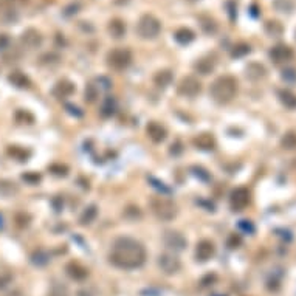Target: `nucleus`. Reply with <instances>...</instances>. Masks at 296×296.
Segmentation results:
<instances>
[{
  "instance_id": "nucleus-8",
  "label": "nucleus",
  "mask_w": 296,
  "mask_h": 296,
  "mask_svg": "<svg viewBox=\"0 0 296 296\" xmlns=\"http://www.w3.org/2000/svg\"><path fill=\"white\" fill-rule=\"evenodd\" d=\"M160 268L166 273H175V271L180 270V261H178L175 256L172 254H163L160 256Z\"/></svg>"
},
{
  "instance_id": "nucleus-5",
  "label": "nucleus",
  "mask_w": 296,
  "mask_h": 296,
  "mask_svg": "<svg viewBox=\"0 0 296 296\" xmlns=\"http://www.w3.org/2000/svg\"><path fill=\"white\" fill-rule=\"evenodd\" d=\"M200 90H202V84L196 79V78H185L180 82V85H178V93L188 98L197 96Z\"/></svg>"
},
{
  "instance_id": "nucleus-2",
  "label": "nucleus",
  "mask_w": 296,
  "mask_h": 296,
  "mask_svg": "<svg viewBox=\"0 0 296 296\" xmlns=\"http://www.w3.org/2000/svg\"><path fill=\"white\" fill-rule=\"evenodd\" d=\"M209 93H211L213 99L217 101V103L220 104L230 103L237 95V81L231 76H222L211 84Z\"/></svg>"
},
{
  "instance_id": "nucleus-25",
  "label": "nucleus",
  "mask_w": 296,
  "mask_h": 296,
  "mask_svg": "<svg viewBox=\"0 0 296 296\" xmlns=\"http://www.w3.org/2000/svg\"><path fill=\"white\" fill-rule=\"evenodd\" d=\"M0 225H2V217H0Z\"/></svg>"
},
{
  "instance_id": "nucleus-7",
  "label": "nucleus",
  "mask_w": 296,
  "mask_h": 296,
  "mask_svg": "<svg viewBox=\"0 0 296 296\" xmlns=\"http://www.w3.org/2000/svg\"><path fill=\"white\" fill-rule=\"evenodd\" d=\"M130 62V54L126 50H118V51H113L110 56H109V64H110L113 68H126Z\"/></svg>"
},
{
  "instance_id": "nucleus-4",
  "label": "nucleus",
  "mask_w": 296,
  "mask_h": 296,
  "mask_svg": "<svg viewBox=\"0 0 296 296\" xmlns=\"http://www.w3.org/2000/svg\"><path fill=\"white\" fill-rule=\"evenodd\" d=\"M230 203H231V208L234 209V211H244V209L248 206V203H250V192H248V189H245V188L234 189L231 194Z\"/></svg>"
},
{
  "instance_id": "nucleus-19",
  "label": "nucleus",
  "mask_w": 296,
  "mask_h": 296,
  "mask_svg": "<svg viewBox=\"0 0 296 296\" xmlns=\"http://www.w3.org/2000/svg\"><path fill=\"white\" fill-rule=\"evenodd\" d=\"M98 95H99V92L96 89V85L89 84L87 89H85V101H89V103H95Z\"/></svg>"
},
{
  "instance_id": "nucleus-16",
  "label": "nucleus",
  "mask_w": 296,
  "mask_h": 296,
  "mask_svg": "<svg viewBox=\"0 0 296 296\" xmlns=\"http://www.w3.org/2000/svg\"><path fill=\"white\" fill-rule=\"evenodd\" d=\"M196 144H197L199 147H202V149H213L214 140H213L211 135L202 134V135H199V138H196Z\"/></svg>"
},
{
  "instance_id": "nucleus-15",
  "label": "nucleus",
  "mask_w": 296,
  "mask_h": 296,
  "mask_svg": "<svg viewBox=\"0 0 296 296\" xmlns=\"http://www.w3.org/2000/svg\"><path fill=\"white\" fill-rule=\"evenodd\" d=\"M154 81L158 87H168L171 81H172V75H171V72H168V70H165V72H158L157 75H155Z\"/></svg>"
},
{
  "instance_id": "nucleus-10",
  "label": "nucleus",
  "mask_w": 296,
  "mask_h": 296,
  "mask_svg": "<svg viewBox=\"0 0 296 296\" xmlns=\"http://www.w3.org/2000/svg\"><path fill=\"white\" fill-rule=\"evenodd\" d=\"M147 137H149L154 143H161L163 140L166 138V129L161 126L158 123H149V126H147Z\"/></svg>"
},
{
  "instance_id": "nucleus-6",
  "label": "nucleus",
  "mask_w": 296,
  "mask_h": 296,
  "mask_svg": "<svg viewBox=\"0 0 296 296\" xmlns=\"http://www.w3.org/2000/svg\"><path fill=\"white\" fill-rule=\"evenodd\" d=\"M165 244H166V247L172 248V250L180 251L186 247V239L177 231H166L165 233Z\"/></svg>"
},
{
  "instance_id": "nucleus-9",
  "label": "nucleus",
  "mask_w": 296,
  "mask_h": 296,
  "mask_svg": "<svg viewBox=\"0 0 296 296\" xmlns=\"http://www.w3.org/2000/svg\"><path fill=\"white\" fill-rule=\"evenodd\" d=\"M216 253V247L214 244L211 242V240H202V242L197 245V259L200 261H208V259H211L213 256Z\"/></svg>"
},
{
  "instance_id": "nucleus-24",
  "label": "nucleus",
  "mask_w": 296,
  "mask_h": 296,
  "mask_svg": "<svg viewBox=\"0 0 296 296\" xmlns=\"http://www.w3.org/2000/svg\"><path fill=\"white\" fill-rule=\"evenodd\" d=\"M284 79L295 81V79H296V73L293 72V70H289V72H284Z\"/></svg>"
},
{
  "instance_id": "nucleus-22",
  "label": "nucleus",
  "mask_w": 296,
  "mask_h": 296,
  "mask_svg": "<svg viewBox=\"0 0 296 296\" xmlns=\"http://www.w3.org/2000/svg\"><path fill=\"white\" fill-rule=\"evenodd\" d=\"M239 228L242 230L244 233H253L254 231V227H253V223L250 220H240Z\"/></svg>"
},
{
  "instance_id": "nucleus-18",
  "label": "nucleus",
  "mask_w": 296,
  "mask_h": 296,
  "mask_svg": "<svg viewBox=\"0 0 296 296\" xmlns=\"http://www.w3.org/2000/svg\"><path fill=\"white\" fill-rule=\"evenodd\" d=\"M271 56H273L278 62H281V61L289 59L292 56V53L287 50V47H279L278 50H275V53H271Z\"/></svg>"
},
{
  "instance_id": "nucleus-13",
  "label": "nucleus",
  "mask_w": 296,
  "mask_h": 296,
  "mask_svg": "<svg viewBox=\"0 0 296 296\" xmlns=\"http://www.w3.org/2000/svg\"><path fill=\"white\" fill-rule=\"evenodd\" d=\"M96 216H98V211H96V206H89V208H85L84 209V213L81 214L79 217V223L81 225H90L93 220L96 219Z\"/></svg>"
},
{
  "instance_id": "nucleus-11",
  "label": "nucleus",
  "mask_w": 296,
  "mask_h": 296,
  "mask_svg": "<svg viewBox=\"0 0 296 296\" xmlns=\"http://www.w3.org/2000/svg\"><path fill=\"white\" fill-rule=\"evenodd\" d=\"M140 34L144 37H154L155 34L158 33V23L155 22L154 19H144L141 23H140Z\"/></svg>"
},
{
  "instance_id": "nucleus-1",
  "label": "nucleus",
  "mask_w": 296,
  "mask_h": 296,
  "mask_svg": "<svg viewBox=\"0 0 296 296\" xmlns=\"http://www.w3.org/2000/svg\"><path fill=\"white\" fill-rule=\"evenodd\" d=\"M146 259V250L144 247L130 237H121L116 239L112 253L110 261L120 268H137L140 267Z\"/></svg>"
},
{
  "instance_id": "nucleus-3",
  "label": "nucleus",
  "mask_w": 296,
  "mask_h": 296,
  "mask_svg": "<svg viewBox=\"0 0 296 296\" xmlns=\"http://www.w3.org/2000/svg\"><path fill=\"white\" fill-rule=\"evenodd\" d=\"M151 209L152 213L155 214V217L160 220H165L169 222L172 220L174 217L177 216V206L175 203L171 199L165 197V196H157V197H152L151 202Z\"/></svg>"
},
{
  "instance_id": "nucleus-12",
  "label": "nucleus",
  "mask_w": 296,
  "mask_h": 296,
  "mask_svg": "<svg viewBox=\"0 0 296 296\" xmlns=\"http://www.w3.org/2000/svg\"><path fill=\"white\" fill-rule=\"evenodd\" d=\"M73 92H75V85H73L72 82L62 81V82H59V84L56 85V87H54L53 95L56 96V98H59V99H64V98L72 96Z\"/></svg>"
},
{
  "instance_id": "nucleus-20",
  "label": "nucleus",
  "mask_w": 296,
  "mask_h": 296,
  "mask_svg": "<svg viewBox=\"0 0 296 296\" xmlns=\"http://www.w3.org/2000/svg\"><path fill=\"white\" fill-rule=\"evenodd\" d=\"M196 68L199 70L202 75H208V73L214 68V64H213V62H206V61L203 59V61H200L199 64L196 65Z\"/></svg>"
},
{
  "instance_id": "nucleus-23",
  "label": "nucleus",
  "mask_w": 296,
  "mask_h": 296,
  "mask_svg": "<svg viewBox=\"0 0 296 296\" xmlns=\"http://www.w3.org/2000/svg\"><path fill=\"white\" fill-rule=\"evenodd\" d=\"M113 113V103L110 99L107 101V103H104V106H103V115H112Z\"/></svg>"
},
{
  "instance_id": "nucleus-21",
  "label": "nucleus",
  "mask_w": 296,
  "mask_h": 296,
  "mask_svg": "<svg viewBox=\"0 0 296 296\" xmlns=\"http://www.w3.org/2000/svg\"><path fill=\"white\" fill-rule=\"evenodd\" d=\"M282 144L287 147V149H293V147H296V137L295 134H289L285 138H284V141Z\"/></svg>"
},
{
  "instance_id": "nucleus-14",
  "label": "nucleus",
  "mask_w": 296,
  "mask_h": 296,
  "mask_svg": "<svg viewBox=\"0 0 296 296\" xmlns=\"http://www.w3.org/2000/svg\"><path fill=\"white\" fill-rule=\"evenodd\" d=\"M264 75H265V68H264L262 65L253 64V65H250L247 68V76L253 81L261 79V78H264Z\"/></svg>"
},
{
  "instance_id": "nucleus-17",
  "label": "nucleus",
  "mask_w": 296,
  "mask_h": 296,
  "mask_svg": "<svg viewBox=\"0 0 296 296\" xmlns=\"http://www.w3.org/2000/svg\"><path fill=\"white\" fill-rule=\"evenodd\" d=\"M279 96H281V101L290 109H295L296 107V95H293L292 92H281L279 93Z\"/></svg>"
}]
</instances>
